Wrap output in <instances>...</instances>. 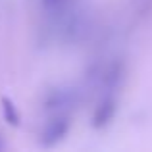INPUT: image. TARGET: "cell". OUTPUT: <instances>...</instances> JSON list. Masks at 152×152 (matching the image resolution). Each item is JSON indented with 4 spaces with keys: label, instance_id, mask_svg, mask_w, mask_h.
Instances as JSON below:
<instances>
[{
    "label": "cell",
    "instance_id": "cell-1",
    "mask_svg": "<svg viewBox=\"0 0 152 152\" xmlns=\"http://www.w3.org/2000/svg\"><path fill=\"white\" fill-rule=\"evenodd\" d=\"M64 2H66V0H46V8H56Z\"/></svg>",
    "mask_w": 152,
    "mask_h": 152
}]
</instances>
